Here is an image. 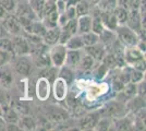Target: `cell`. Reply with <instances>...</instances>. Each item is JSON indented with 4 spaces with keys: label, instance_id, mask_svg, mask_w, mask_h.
I'll list each match as a JSON object with an SVG mask.
<instances>
[{
    "label": "cell",
    "instance_id": "cell-3",
    "mask_svg": "<svg viewBox=\"0 0 146 131\" xmlns=\"http://www.w3.org/2000/svg\"><path fill=\"white\" fill-rule=\"evenodd\" d=\"M115 34H116L117 39L124 46V47H129V46H136V44L140 41V36L137 33L132 31L130 27H128L125 24L118 25L115 30Z\"/></svg>",
    "mask_w": 146,
    "mask_h": 131
},
{
    "label": "cell",
    "instance_id": "cell-28",
    "mask_svg": "<svg viewBox=\"0 0 146 131\" xmlns=\"http://www.w3.org/2000/svg\"><path fill=\"white\" fill-rule=\"evenodd\" d=\"M58 69L59 68H57V67L52 66V65L47 67L44 78H45L49 83H54V81L58 78Z\"/></svg>",
    "mask_w": 146,
    "mask_h": 131
},
{
    "label": "cell",
    "instance_id": "cell-22",
    "mask_svg": "<svg viewBox=\"0 0 146 131\" xmlns=\"http://www.w3.org/2000/svg\"><path fill=\"white\" fill-rule=\"evenodd\" d=\"M64 45L68 49H83L84 48V44H83V41H82V37L80 34L72 35Z\"/></svg>",
    "mask_w": 146,
    "mask_h": 131
},
{
    "label": "cell",
    "instance_id": "cell-27",
    "mask_svg": "<svg viewBox=\"0 0 146 131\" xmlns=\"http://www.w3.org/2000/svg\"><path fill=\"white\" fill-rule=\"evenodd\" d=\"M117 6L118 0H100L96 7L100 11H112Z\"/></svg>",
    "mask_w": 146,
    "mask_h": 131
},
{
    "label": "cell",
    "instance_id": "cell-16",
    "mask_svg": "<svg viewBox=\"0 0 146 131\" xmlns=\"http://www.w3.org/2000/svg\"><path fill=\"white\" fill-rule=\"evenodd\" d=\"M58 78L62 79L68 85H71L75 80V69L71 68L67 65H62L58 69Z\"/></svg>",
    "mask_w": 146,
    "mask_h": 131
},
{
    "label": "cell",
    "instance_id": "cell-8",
    "mask_svg": "<svg viewBox=\"0 0 146 131\" xmlns=\"http://www.w3.org/2000/svg\"><path fill=\"white\" fill-rule=\"evenodd\" d=\"M100 118L99 110L85 112L83 116L78 118V127L80 130H95L98 120Z\"/></svg>",
    "mask_w": 146,
    "mask_h": 131
},
{
    "label": "cell",
    "instance_id": "cell-34",
    "mask_svg": "<svg viewBox=\"0 0 146 131\" xmlns=\"http://www.w3.org/2000/svg\"><path fill=\"white\" fill-rule=\"evenodd\" d=\"M6 130H21L18 124H7Z\"/></svg>",
    "mask_w": 146,
    "mask_h": 131
},
{
    "label": "cell",
    "instance_id": "cell-33",
    "mask_svg": "<svg viewBox=\"0 0 146 131\" xmlns=\"http://www.w3.org/2000/svg\"><path fill=\"white\" fill-rule=\"evenodd\" d=\"M118 6L124 8L125 10H130L133 7V0H118Z\"/></svg>",
    "mask_w": 146,
    "mask_h": 131
},
{
    "label": "cell",
    "instance_id": "cell-37",
    "mask_svg": "<svg viewBox=\"0 0 146 131\" xmlns=\"http://www.w3.org/2000/svg\"><path fill=\"white\" fill-rule=\"evenodd\" d=\"M7 14H8V12H7L6 10L2 8V7L0 6V20H2L5 17H6Z\"/></svg>",
    "mask_w": 146,
    "mask_h": 131
},
{
    "label": "cell",
    "instance_id": "cell-5",
    "mask_svg": "<svg viewBox=\"0 0 146 131\" xmlns=\"http://www.w3.org/2000/svg\"><path fill=\"white\" fill-rule=\"evenodd\" d=\"M99 114L100 116H106V117L116 119L125 116L128 114V109H127L125 103H122L117 100L108 102L102 109H99Z\"/></svg>",
    "mask_w": 146,
    "mask_h": 131
},
{
    "label": "cell",
    "instance_id": "cell-2",
    "mask_svg": "<svg viewBox=\"0 0 146 131\" xmlns=\"http://www.w3.org/2000/svg\"><path fill=\"white\" fill-rule=\"evenodd\" d=\"M10 65L12 67L15 74L20 76H29L32 72V68L34 66L33 59L31 55H21V56H13Z\"/></svg>",
    "mask_w": 146,
    "mask_h": 131
},
{
    "label": "cell",
    "instance_id": "cell-19",
    "mask_svg": "<svg viewBox=\"0 0 146 131\" xmlns=\"http://www.w3.org/2000/svg\"><path fill=\"white\" fill-rule=\"evenodd\" d=\"M100 17H102V21H103L105 29L110 30V31L116 30V27L118 26V22H117L112 11H102Z\"/></svg>",
    "mask_w": 146,
    "mask_h": 131
},
{
    "label": "cell",
    "instance_id": "cell-39",
    "mask_svg": "<svg viewBox=\"0 0 146 131\" xmlns=\"http://www.w3.org/2000/svg\"><path fill=\"white\" fill-rule=\"evenodd\" d=\"M18 2H20V1H29V0H17Z\"/></svg>",
    "mask_w": 146,
    "mask_h": 131
},
{
    "label": "cell",
    "instance_id": "cell-31",
    "mask_svg": "<svg viewBox=\"0 0 146 131\" xmlns=\"http://www.w3.org/2000/svg\"><path fill=\"white\" fill-rule=\"evenodd\" d=\"M0 6L8 13H14L17 6H18V1L17 0H0Z\"/></svg>",
    "mask_w": 146,
    "mask_h": 131
},
{
    "label": "cell",
    "instance_id": "cell-24",
    "mask_svg": "<svg viewBox=\"0 0 146 131\" xmlns=\"http://www.w3.org/2000/svg\"><path fill=\"white\" fill-rule=\"evenodd\" d=\"M128 11L129 10H125L124 8H122V7H120V6H117L116 8L112 10V13H113L117 22H118V25L125 24L127 18H128Z\"/></svg>",
    "mask_w": 146,
    "mask_h": 131
},
{
    "label": "cell",
    "instance_id": "cell-36",
    "mask_svg": "<svg viewBox=\"0 0 146 131\" xmlns=\"http://www.w3.org/2000/svg\"><path fill=\"white\" fill-rule=\"evenodd\" d=\"M6 126H7V122L3 120V118H2L1 115H0V131L6 130Z\"/></svg>",
    "mask_w": 146,
    "mask_h": 131
},
{
    "label": "cell",
    "instance_id": "cell-7",
    "mask_svg": "<svg viewBox=\"0 0 146 131\" xmlns=\"http://www.w3.org/2000/svg\"><path fill=\"white\" fill-rule=\"evenodd\" d=\"M2 25L5 26L6 31L10 36H15V35H23L24 30L22 25L20 24L18 18L14 15V13H8L2 20H0Z\"/></svg>",
    "mask_w": 146,
    "mask_h": 131
},
{
    "label": "cell",
    "instance_id": "cell-35",
    "mask_svg": "<svg viewBox=\"0 0 146 131\" xmlns=\"http://www.w3.org/2000/svg\"><path fill=\"white\" fill-rule=\"evenodd\" d=\"M3 36H10V35L8 34V32L6 31L5 26L2 25L1 21H0V37H3Z\"/></svg>",
    "mask_w": 146,
    "mask_h": 131
},
{
    "label": "cell",
    "instance_id": "cell-32",
    "mask_svg": "<svg viewBox=\"0 0 146 131\" xmlns=\"http://www.w3.org/2000/svg\"><path fill=\"white\" fill-rule=\"evenodd\" d=\"M13 55L7 53L5 50L0 49V66H3L6 63H9L12 59Z\"/></svg>",
    "mask_w": 146,
    "mask_h": 131
},
{
    "label": "cell",
    "instance_id": "cell-12",
    "mask_svg": "<svg viewBox=\"0 0 146 131\" xmlns=\"http://www.w3.org/2000/svg\"><path fill=\"white\" fill-rule=\"evenodd\" d=\"M83 49H84V53H86L91 57H93V59L96 63H102V60L104 59V57L107 53V48L100 42L95 44V45H92V46H86Z\"/></svg>",
    "mask_w": 146,
    "mask_h": 131
},
{
    "label": "cell",
    "instance_id": "cell-26",
    "mask_svg": "<svg viewBox=\"0 0 146 131\" xmlns=\"http://www.w3.org/2000/svg\"><path fill=\"white\" fill-rule=\"evenodd\" d=\"M129 78L131 83H139L144 79V71H141L139 69L132 68L129 66Z\"/></svg>",
    "mask_w": 146,
    "mask_h": 131
},
{
    "label": "cell",
    "instance_id": "cell-18",
    "mask_svg": "<svg viewBox=\"0 0 146 131\" xmlns=\"http://www.w3.org/2000/svg\"><path fill=\"white\" fill-rule=\"evenodd\" d=\"M55 85H54V94L55 97L58 100H63L67 96V86L68 84L63 81L60 78H57L55 81Z\"/></svg>",
    "mask_w": 146,
    "mask_h": 131
},
{
    "label": "cell",
    "instance_id": "cell-23",
    "mask_svg": "<svg viewBox=\"0 0 146 131\" xmlns=\"http://www.w3.org/2000/svg\"><path fill=\"white\" fill-rule=\"evenodd\" d=\"M81 37H82V41H83V44H84V47L92 46V45H95V44L99 43V35L93 31L86 32L84 34H81Z\"/></svg>",
    "mask_w": 146,
    "mask_h": 131
},
{
    "label": "cell",
    "instance_id": "cell-30",
    "mask_svg": "<svg viewBox=\"0 0 146 131\" xmlns=\"http://www.w3.org/2000/svg\"><path fill=\"white\" fill-rule=\"evenodd\" d=\"M61 29L64 30V31H67L68 33L71 34V35L78 34V21H76V18L70 19Z\"/></svg>",
    "mask_w": 146,
    "mask_h": 131
},
{
    "label": "cell",
    "instance_id": "cell-14",
    "mask_svg": "<svg viewBox=\"0 0 146 131\" xmlns=\"http://www.w3.org/2000/svg\"><path fill=\"white\" fill-rule=\"evenodd\" d=\"M60 32H61V27L60 26H54V27H50V29H47L46 32L44 33V35L42 36V39H43V43L46 45V46H52L59 42V36H60Z\"/></svg>",
    "mask_w": 146,
    "mask_h": 131
},
{
    "label": "cell",
    "instance_id": "cell-25",
    "mask_svg": "<svg viewBox=\"0 0 146 131\" xmlns=\"http://www.w3.org/2000/svg\"><path fill=\"white\" fill-rule=\"evenodd\" d=\"M74 8H75L76 18L82 17V15H85V14H90L91 9H92V7L90 6V3H87L85 0H80L79 2L74 6Z\"/></svg>",
    "mask_w": 146,
    "mask_h": 131
},
{
    "label": "cell",
    "instance_id": "cell-1",
    "mask_svg": "<svg viewBox=\"0 0 146 131\" xmlns=\"http://www.w3.org/2000/svg\"><path fill=\"white\" fill-rule=\"evenodd\" d=\"M123 58L125 65L135 69H139L141 71H145V56L144 51L137 46H129L124 47L123 49Z\"/></svg>",
    "mask_w": 146,
    "mask_h": 131
},
{
    "label": "cell",
    "instance_id": "cell-20",
    "mask_svg": "<svg viewBox=\"0 0 146 131\" xmlns=\"http://www.w3.org/2000/svg\"><path fill=\"white\" fill-rule=\"evenodd\" d=\"M78 21V34H84L86 32L92 31V15L85 14L76 18Z\"/></svg>",
    "mask_w": 146,
    "mask_h": 131
},
{
    "label": "cell",
    "instance_id": "cell-10",
    "mask_svg": "<svg viewBox=\"0 0 146 131\" xmlns=\"http://www.w3.org/2000/svg\"><path fill=\"white\" fill-rule=\"evenodd\" d=\"M11 42H12L13 55L14 56H21V55H30L31 47L27 38L23 35H15L11 36Z\"/></svg>",
    "mask_w": 146,
    "mask_h": 131
},
{
    "label": "cell",
    "instance_id": "cell-9",
    "mask_svg": "<svg viewBox=\"0 0 146 131\" xmlns=\"http://www.w3.org/2000/svg\"><path fill=\"white\" fill-rule=\"evenodd\" d=\"M15 72L13 71L10 63L0 66V87L9 90L14 85Z\"/></svg>",
    "mask_w": 146,
    "mask_h": 131
},
{
    "label": "cell",
    "instance_id": "cell-38",
    "mask_svg": "<svg viewBox=\"0 0 146 131\" xmlns=\"http://www.w3.org/2000/svg\"><path fill=\"white\" fill-rule=\"evenodd\" d=\"M87 3H90V6L91 7H95L97 6V3L100 1V0H85Z\"/></svg>",
    "mask_w": 146,
    "mask_h": 131
},
{
    "label": "cell",
    "instance_id": "cell-4",
    "mask_svg": "<svg viewBox=\"0 0 146 131\" xmlns=\"http://www.w3.org/2000/svg\"><path fill=\"white\" fill-rule=\"evenodd\" d=\"M44 116L48 119L50 122L61 125L70 119V114L63 107L57 105H48L44 107Z\"/></svg>",
    "mask_w": 146,
    "mask_h": 131
},
{
    "label": "cell",
    "instance_id": "cell-17",
    "mask_svg": "<svg viewBox=\"0 0 146 131\" xmlns=\"http://www.w3.org/2000/svg\"><path fill=\"white\" fill-rule=\"evenodd\" d=\"M18 125L21 130H36L37 129V124L36 120L33 118L31 115H21L19 118Z\"/></svg>",
    "mask_w": 146,
    "mask_h": 131
},
{
    "label": "cell",
    "instance_id": "cell-6",
    "mask_svg": "<svg viewBox=\"0 0 146 131\" xmlns=\"http://www.w3.org/2000/svg\"><path fill=\"white\" fill-rule=\"evenodd\" d=\"M67 51L68 48L66 47V45H63V44L57 43L55 45H52L51 48L48 49L49 58H50L51 65L57 67V68H59L62 65H64Z\"/></svg>",
    "mask_w": 146,
    "mask_h": 131
},
{
    "label": "cell",
    "instance_id": "cell-29",
    "mask_svg": "<svg viewBox=\"0 0 146 131\" xmlns=\"http://www.w3.org/2000/svg\"><path fill=\"white\" fill-rule=\"evenodd\" d=\"M0 49L5 50L7 53L13 55L11 36H3V37H0ZM13 56H14V55H13Z\"/></svg>",
    "mask_w": 146,
    "mask_h": 131
},
{
    "label": "cell",
    "instance_id": "cell-11",
    "mask_svg": "<svg viewBox=\"0 0 146 131\" xmlns=\"http://www.w3.org/2000/svg\"><path fill=\"white\" fill-rule=\"evenodd\" d=\"M14 15L18 18H23V19L29 20H38L37 13L33 9V7L31 6L29 1H20L18 2L17 9L14 11Z\"/></svg>",
    "mask_w": 146,
    "mask_h": 131
},
{
    "label": "cell",
    "instance_id": "cell-21",
    "mask_svg": "<svg viewBox=\"0 0 146 131\" xmlns=\"http://www.w3.org/2000/svg\"><path fill=\"white\" fill-rule=\"evenodd\" d=\"M96 63H97L93 59V57H91L88 54L84 53V55L82 57V59H81V61H80L79 66H78L76 69L81 70L82 72H92L93 69L95 68Z\"/></svg>",
    "mask_w": 146,
    "mask_h": 131
},
{
    "label": "cell",
    "instance_id": "cell-13",
    "mask_svg": "<svg viewBox=\"0 0 146 131\" xmlns=\"http://www.w3.org/2000/svg\"><path fill=\"white\" fill-rule=\"evenodd\" d=\"M0 115L7 124H18L20 115L10 104L0 105Z\"/></svg>",
    "mask_w": 146,
    "mask_h": 131
},
{
    "label": "cell",
    "instance_id": "cell-15",
    "mask_svg": "<svg viewBox=\"0 0 146 131\" xmlns=\"http://www.w3.org/2000/svg\"><path fill=\"white\" fill-rule=\"evenodd\" d=\"M83 55H84V49H68L64 65L73 69H76Z\"/></svg>",
    "mask_w": 146,
    "mask_h": 131
}]
</instances>
